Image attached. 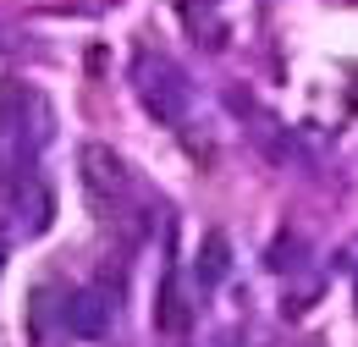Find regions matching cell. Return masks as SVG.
<instances>
[{"label":"cell","instance_id":"cell-7","mask_svg":"<svg viewBox=\"0 0 358 347\" xmlns=\"http://www.w3.org/2000/svg\"><path fill=\"white\" fill-rule=\"evenodd\" d=\"M45 320H50V292L39 287L34 292V337H45Z\"/></svg>","mask_w":358,"mask_h":347},{"label":"cell","instance_id":"cell-4","mask_svg":"<svg viewBox=\"0 0 358 347\" xmlns=\"http://www.w3.org/2000/svg\"><path fill=\"white\" fill-rule=\"evenodd\" d=\"M226 270H231V243H226V232H210V237H204V248H199V281H204V287H215Z\"/></svg>","mask_w":358,"mask_h":347},{"label":"cell","instance_id":"cell-5","mask_svg":"<svg viewBox=\"0 0 358 347\" xmlns=\"http://www.w3.org/2000/svg\"><path fill=\"white\" fill-rule=\"evenodd\" d=\"M155 325H160V331H171V337H177V331H187V298H182L177 276H171V281L160 287V304H155Z\"/></svg>","mask_w":358,"mask_h":347},{"label":"cell","instance_id":"cell-2","mask_svg":"<svg viewBox=\"0 0 358 347\" xmlns=\"http://www.w3.org/2000/svg\"><path fill=\"white\" fill-rule=\"evenodd\" d=\"M78 176H83V187H89V199L99 210H116L133 193V171L110 143H83L78 149Z\"/></svg>","mask_w":358,"mask_h":347},{"label":"cell","instance_id":"cell-1","mask_svg":"<svg viewBox=\"0 0 358 347\" xmlns=\"http://www.w3.org/2000/svg\"><path fill=\"white\" fill-rule=\"evenodd\" d=\"M138 99H143V111L160 122V127H182L187 122V78H182L171 61H138Z\"/></svg>","mask_w":358,"mask_h":347},{"label":"cell","instance_id":"cell-6","mask_svg":"<svg viewBox=\"0 0 358 347\" xmlns=\"http://www.w3.org/2000/svg\"><path fill=\"white\" fill-rule=\"evenodd\" d=\"M287 264H298V243H292V237H281V243L270 248V270H287Z\"/></svg>","mask_w":358,"mask_h":347},{"label":"cell","instance_id":"cell-3","mask_svg":"<svg viewBox=\"0 0 358 347\" xmlns=\"http://www.w3.org/2000/svg\"><path fill=\"white\" fill-rule=\"evenodd\" d=\"M110 314H116V298H110L105 287H83V292H72L66 309H61V320H66V331H72L78 342H99V337L110 331Z\"/></svg>","mask_w":358,"mask_h":347}]
</instances>
